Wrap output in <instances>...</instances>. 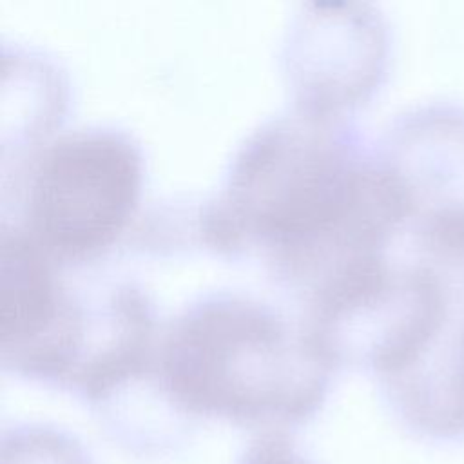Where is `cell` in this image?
I'll return each mask as SVG.
<instances>
[{
  "instance_id": "obj_1",
  "label": "cell",
  "mask_w": 464,
  "mask_h": 464,
  "mask_svg": "<svg viewBox=\"0 0 464 464\" xmlns=\"http://www.w3.org/2000/svg\"><path fill=\"white\" fill-rule=\"evenodd\" d=\"M411 216V194L392 161L361 160L324 116L301 114L250 136L207 216V232L223 246L261 239L286 274L310 277L317 290L386 257Z\"/></svg>"
},
{
  "instance_id": "obj_5",
  "label": "cell",
  "mask_w": 464,
  "mask_h": 464,
  "mask_svg": "<svg viewBox=\"0 0 464 464\" xmlns=\"http://www.w3.org/2000/svg\"><path fill=\"white\" fill-rule=\"evenodd\" d=\"M410 406L422 440H464V319L419 368Z\"/></svg>"
},
{
  "instance_id": "obj_7",
  "label": "cell",
  "mask_w": 464,
  "mask_h": 464,
  "mask_svg": "<svg viewBox=\"0 0 464 464\" xmlns=\"http://www.w3.org/2000/svg\"><path fill=\"white\" fill-rule=\"evenodd\" d=\"M234 464H317L290 431L257 433L237 455Z\"/></svg>"
},
{
  "instance_id": "obj_4",
  "label": "cell",
  "mask_w": 464,
  "mask_h": 464,
  "mask_svg": "<svg viewBox=\"0 0 464 464\" xmlns=\"http://www.w3.org/2000/svg\"><path fill=\"white\" fill-rule=\"evenodd\" d=\"M27 234L2 232L0 334L4 364L16 373L67 386L83 353V326L47 261Z\"/></svg>"
},
{
  "instance_id": "obj_3",
  "label": "cell",
  "mask_w": 464,
  "mask_h": 464,
  "mask_svg": "<svg viewBox=\"0 0 464 464\" xmlns=\"http://www.w3.org/2000/svg\"><path fill=\"white\" fill-rule=\"evenodd\" d=\"M141 181L134 143L109 129L69 132L38 158L29 181V237L47 254L83 257L129 219Z\"/></svg>"
},
{
  "instance_id": "obj_2",
  "label": "cell",
  "mask_w": 464,
  "mask_h": 464,
  "mask_svg": "<svg viewBox=\"0 0 464 464\" xmlns=\"http://www.w3.org/2000/svg\"><path fill=\"white\" fill-rule=\"evenodd\" d=\"M334 368L308 332L292 335L270 308L218 297L176 319L150 377L190 428L212 417L263 433L306 424L328 395Z\"/></svg>"
},
{
  "instance_id": "obj_6",
  "label": "cell",
  "mask_w": 464,
  "mask_h": 464,
  "mask_svg": "<svg viewBox=\"0 0 464 464\" xmlns=\"http://www.w3.org/2000/svg\"><path fill=\"white\" fill-rule=\"evenodd\" d=\"M2 464H94L71 433L45 424H16L4 430Z\"/></svg>"
}]
</instances>
